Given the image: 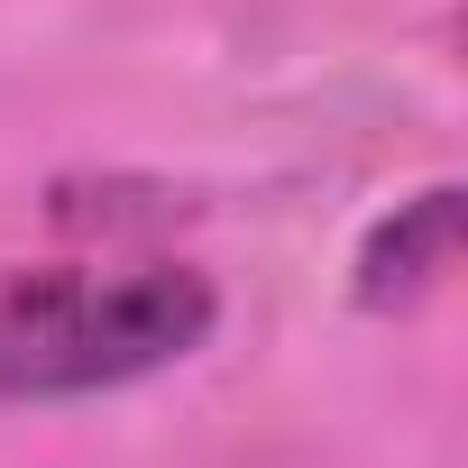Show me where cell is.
<instances>
[{
    "label": "cell",
    "mask_w": 468,
    "mask_h": 468,
    "mask_svg": "<svg viewBox=\"0 0 468 468\" xmlns=\"http://www.w3.org/2000/svg\"><path fill=\"white\" fill-rule=\"evenodd\" d=\"M220 322L202 267H10L0 276V404H83L184 367Z\"/></svg>",
    "instance_id": "cell-1"
},
{
    "label": "cell",
    "mask_w": 468,
    "mask_h": 468,
    "mask_svg": "<svg viewBox=\"0 0 468 468\" xmlns=\"http://www.w3.org/2000/svg\"><path fill=\"white\" fill-rule=\"evenodd\" d=\"M459 258V184H431L413 202H395L377 229H367V249H358V313H413L422 294H441Z\"/></svg>",
    "instance_id": "cell-2"
}]
</instances>
